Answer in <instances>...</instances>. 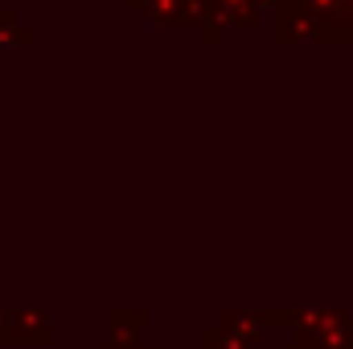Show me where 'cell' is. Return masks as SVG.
I'll use <instances>...</instances> for the list:
<instances>
[]
</instances>
